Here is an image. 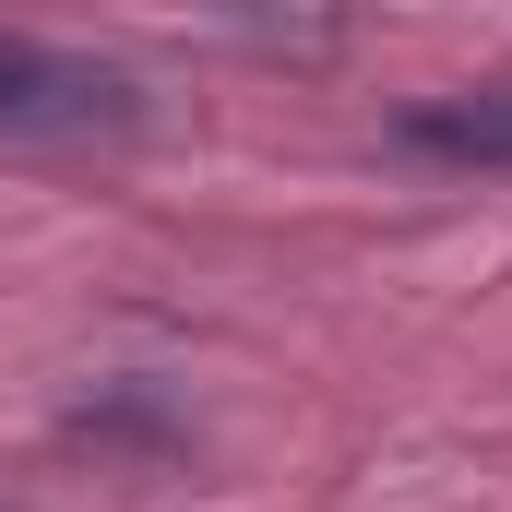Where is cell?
Here are the masks:
<instances>
[{
    "instance_id": "2",
    "label": "cell",
    "mask_w": 512,
    "mask_h": 512,
    "mask_svg": "<svg viewBox=\"0 0 512 512\" xmlns=\"http://www.w3.org/2000/svg\"><path fill=\"white\" fill-rule=\"evenodd\" d=\"M405 143H417V155H453V167H512V84L405 108Z\"/></svg>"
},
{
    "instance_id": "1",
    "label": "cell",
    "mask_w": 512,
    "mask_h": 512,
    "mask_svg": "<svg viewBox=\"0 0 512 512\" xmlns=\"http://www.w3.org/2000/svg\"><path fill=\"white\" fill-rule=\"evenodd\" d=\"M131 120H143L131 72L72 60V48L0 24V131H12V143H96V131H131Z\"/></svg>"
}]
</instances>
